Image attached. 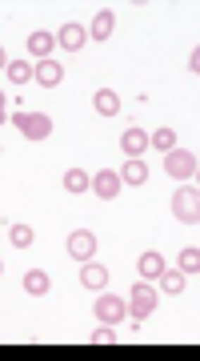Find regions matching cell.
I'll return each instance as SVG.
<instances>
[{
  "label": "cell",
  "instance_id": "cell-1",
  "mask_svg": "<svg viewBox=\"0 0 200 361\" xmlns=\"http://www.w3.org/2000/svg\"><path fill=\"white\" fill-rule=\"evenodd\" d=\"M196 169H200V161H196L192 149H168V153H164V173H168V177L196 180Z\"/></svg>",
  "mask_w": 200,
  "mask_h": 361
},
{
  "label": "cell",
  "instance_id": "cell-2",
  "mask_svg": "<svg viewBox=\"0 0 200 361\" xmlns=\"http://www.w3.org/2000/svg\"><path fill=\"white\" fill-rule=\"evenodd\" d=\"M173 213H176V221H180V225H196V221H200V193H196V180L176 189Z\"/></svg>",
  "mask_w": 200,
  "mask_h": 361
},
{
  "label": "cell",
  "instance_id": "cell-3",
  "mask_svg": "<svg viewBox=\"0 0 200 361\" xmlns=\"http://www.w3.org/2000/svg\"><path fill=\"white\" fill-rule=\"evenodd\" d=\"M13 125L25 133L28 141H49L52 137V116H44V113H16Z\"/></svg>",
  "mask_w": 200,
  "mask_h": 361
},
{
  "label": "cell",
  "instance_id": "cell-4",
  "mask_svg": "<svg viewBox=\"0 0 200 361\" xmlns=\"http://www.w3.org/2000/svg\"><path fill=\"white\" fill-rule=\"evenodd\" d=\"M125 301H128V313H132L137 322H144V317L156 310V289H152V281H137Z\"/></svg>",
  "mask_w": 200,
  "mask_h": 361
},
{
  "label": "cell",
  "instance_id": "cell-5",
  "mask_svg": "<svg viewBox=\"0 0 200 361\" xmlns=\"http://www.w3.org/2000/svg\"><path fill=\"white\" fill-rule=\"evenodd\" d=\"M128 317V301L116 293H100L96 297V322L100 325H120Z\"/></svg>",
  "mask_w": 200,
  "mask_h": 361
},
{
  "label": "cell",
  "instance_id": "cell-6",
  "mask_svg": "<svg viewBox=\"0 0 200 361\" xmlns=\"http://www.w3.org/2000/svg\"><path fill=\"white\" fill-rule=\"evenodd\" d=\"M68 257H76V261H92L96 257V233L92 229L68 233Z\"/></svg>",
  "mask_w": 200,
  "mask_h": 361
},
{
  "label": "cell",
  "instance_id": "cell-7",
  "mask_svg": "<svg viewBox=\"0 0 200 361\" xmlns=\"http://www.w3.org/2000/svg\"><path fill=\"white\" fill-rule=\"evenodd\" d=\"M88 189H92L100 201H113V197L120 193L125 185H120V173H113V169H100L96 177H92V185H88Z\"/></svg>",
  "mask_w": 200,
  "mask_h": 361
},
{
  "label": "cell",
  "instance_id": "cell-8",
  "mask_svg": "<svg viewBox=\"0 0 200 361\" xmlns=\"http://www.w3.org/2000/svg\"><path fill=\"white\" fill-rule=\"evenodd\" d=\"M80 285L92 289V293H100V289L108 285V269H104L100 261H80Z\"/></svg>",
  "mask_w": 200,
  "mask_h": 361
},
{
  "label": "cell",
  "instance_id": "cell-9",
  "mask_svg": "<svg viewBox=\"0 0 200 361\" xmlns=\"http://www.w3.org/2000/svg\"><path fill=\"white\" fill-rule=\"evenodd\" d=\"M32 80H37V85H44V89H56V85H61L64 80V68L56 65V61H37V68H32Z\"/></svg>",
  "mask_w": 200,
  "mask_h": 361
},
{
  "label": "cell",
  "instance_id": "cell-10",
  "mask_svg": "<svg viewBox=\"0 0 200 361\" xmlns=\"http://www.w3.org/2000/svg\"><path fill=\"white\" fill-rule=\"evenodd\" d=\"M88 40V28L85 25H64L61 32H56V44H61L64 52H80Z\"/></svg>",
  "mask_w": 200,
  "mask_h": 361
},
{
  "label": "cell",
  "instance_id": "cell-11",
  "mask_svg": "<svg viewBox=\"0 0 200 361\" xmlns=\"http://www.w3.org/2000/svg\"><path fill=\"white\" fill-rule=\"evenodd\" d=\"M113 25H116L113 8H100V13L92 16V25H88V40H108L113 37Z\"/></svg>",
  "mask_w": 200,
  "mask_h": 361
},
{
  "label": "cell",
  "instance_id": "cell-12",
  "mask_svg": "<svg viewBox=\"0 0 200 361\" xmlns=\"http://www.w3.org/2000/svg\"><path fill=\"white\" fill-rule=\"evenodd\" d=\"M149 180V165L140 157H128L125 169H120V185H144Z\"/></svg>",
  "mask_w": 200,
  "mask_h": 361
},
{
  "label": "cell",
  "instance_id": "cell-13",
  "mask_svg": "<svg viewBox=\"0 0 200 361\" xmlns=\"http://www.w3.org/2000/svg\"><path fill=\"white\" fill-rule=\"evenodd\" d=\"M137 269H140V277H144V281H156V277L164 273V257L156 253V249H149V253H140Z\"/></svg>",
  "mask_w": 200,
  "mask_h": 361
},
{
  "label": "cell",
  "instance_id": "cell-14",
  "mask_svg": "<svg viewBox=\"0 0 200 361\" xmlns=\"http://www.w3.org/2000/svg\"><path fill=\"white\" fill-rule=\"evenodd\" d=\"M52 49H56V37H52V32H40V28H37V32L28 37V52H32L37 61H49Z\"/></svg>",
  "mask_w": 200,
  "mask_h": 361
},
{
  "label": "cell",
  "instance_id": "cell-15",
  "mask_svg": "<svg viewBox=\"0 0 200 361\" xmlns=\"http://www.w3.org/2000/svg\"><path fill=\"white\" fill-rule=\"evenodd\" d=\"M120 149H125V157H140L144 149H149V133H144V129H125Z\"/></svg>",
  "mask_w": 200,
  "mask_h": 361
},
{
  "label": "cell",
  "instance_id": "cell-16",
  "mask_svg": "<svg viewBox=\"0 0 200 361\" xmlns=\"http://www.w3.org/2000/svg\"><path fill=\"white\" fill-rule=\"evenodd\" d=\"M92 104H96V113H100V116H116V113H120V92L100 89L96 97H92Z\"/></svg>",
  "mask_w": 200,
  "mask_h": 361
},
{
  "label": "cell",
  "instance_id": "cell-17",
  "mask_svg": "<svg viewBox=\"0 0 200 361\" xmlns=\"http://www.w3.org/2000/svg\"><path fill=\"white\" fill-rule=\"evenodd\" d=\"M25 293H32V297L49 293V273H44V269H28L25 273Z\"/></svg>",
  "mask_w": 200,
  "mask_h": 361
},
{
  "label": "cell",
  "instance_id": "cell-18",
  "mask_svg": "<svg viewBox=\"0 0 200 361\" xmlns=\"http://www.w3.org/2000/svg\"><path fill=\"white\" fill-rule=\"evenodd\" d=\"M156 281H161V289H164V293H168V297H176V293H185L188 277H185V273H180V269H176V273H168V269H164L161 277H156Z\"/></svg>",
  "mask_w": 200,
  "mask_h": 361
},
{
  "label": "cell",
  "instance_id": "cell-19",
  "mask_svg": "<svg viewBox=\"0 0 200 361\" xmlns=\"http://www.w3.org/2000/svg\"><path fill=\"white\" fill-rule=\"evenodd\" d=\"M88 185H92V177H88L85 169H68L64 173V189L68 193H88Z\"/></svg>",
  "mask_w": 200,
  "mask_h": 361
},
{
  "label": "cell",
  "instance_id": "cell-20",
  "mask_svg": "<svg viewBox=\"0 0 200 361\" xmlns=\"http://www.w3.org/2000/svg\"><path fill=\"white\" fill-rule=\"evenodd\" d=\"M176 261H180V273H185V277H196V273H200V249L196 245L180 249V257H176Z\"/></svg>",
  "mask_w": 200,
  "mask_h": 361
},
{
  "label": "cell",
  "instance_id": "cell-21",
  "mask_svg": "<svg viewBox=\"0 0 200 361\" xmlns=\"http://www.w3.org/2000/svg\"><path fill=\"white\" fill-rule=\"evenodd\" d=\"M8 241H13L16 249H28L37 241V233H32V225H13V229H8Z\"/></svg>",
  "mask_w": 200,
  "mask_h": 361
},
{
  "label": "cell",
  "instance_id": "cell-22",
  "mask_svg": "<svg viewBox=\"0 0 200 361\" xmlns=\"http://www.w3.org/2000/svg\"><path fill=\"white\" fill-rule=\"evenodd\" d=\"M4 73H8V80H13V85L32 80V65H28V61H8V68H4Z\"/></svg>",
  "mask_w": 200,
  "mask_h": 361
},
{
  "label": "cell",
  "instance_id": "cell-23",
  "mask_svg": "<svg viewBox=\"0 0 200 361\" xmlns=\"http://www.w3.org/2000/svg\"><path fill=\"white\" fill-rule=\"evenodd\" d=\"M149 145H152V149H164V153H168V149L176 145V133H173V129H156V133L149 137Z\"/></svg>",
  "mask_w": 200,
  "mask_h": 361
},
{
  "label": "cell",
  "instance_id": "cell-24",
  "mask_svg": "<svg viewBox=\"0 0 200 361\" xmlns=\"http://www.w3.org/2000/svg\"><path fill=\"white\" fill-rule=\"evenodd\" d=\"M88 341H96V345H116V325H96Z\"/></svg>",
  "mask_w": 200,
  "mask_h": 361
},
{
  "label": "cell",
  "instance_id": "cell-25",
  "mask_svg": "<svg viewBox=\"0 0 200 361\" xmlns=\"http://www.w3.org/2000/svg\"><path fill=\"white\" fill-rule=\"evenodd\" d=\"M188 73H192V77L200 73V52H192V56H188Z\"/></svg>",
  "mask_w": 200,
  "mask_h": 361
},
{
  "label": "cell",
  "instance_id": "cell-26",
  "mask_svg": "<svg viewBox=\"0 0 200 361\" xmlns=\"http://www.w3.org/2000/svg\"><path fill=\"white\" fill-rule=\"evenodd\" d=\"M4 121H8V116H4V92H0V125H4Z\"/></svg>",
  "mask_w": 200,
  "mask_h": 361
},
{
  "label": "cell",
  "instance_id": "cell-27",
  "mask_svg": "<svg viewBox=\"0 0 200 361\" xmlns=\"http://www.w3.org/2000/svg\"><path fill=\"white\" fill-rule=\"evenodd\" d=\"M0 68H8V56H4V44H0Z\"/></svg>",
  "mask_w": 200,
  "mask_h": 361
},
{
  "label": "cell",
  "instance_id": "cell-28",
  "mask_svg": "<svg viewBox=\"0 0 200 361\" xmlns=\"http://www.w3.org/2000/svg\"><path fill=\"white\" fill-rule=\"evenodd\" d=\"M0 273H4V261H0Z\"/></svg>",
  "mask_w": 200,
  "mask_h": 361
}]
</instances>
